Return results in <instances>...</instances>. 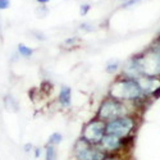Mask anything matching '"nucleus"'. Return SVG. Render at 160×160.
Masks as SVG:
<instances>
[{
    "label": "nucleus",
    "mask_w": 160,
    "mask_h": 160,
    "mask_svg": "<svg viewBox=\"0 0 160 160\" xmlns=\"http://www.w3.org/2000/svg\"><path fill=\"white\" fill-rule=\"evenodd\" d=\"M133 140L135 136L122 138L110 133H105L99 142V146L105 154H126V151H128L133 145Z\"/></svg>",
    "instance_id": "nucleus-5"
},
{
    "label": "nucleus",
    "mask_w": 160,
    "mask_h": 160,
    "mask_svg": "<svg viewBox=\"0 0 160 160\" xmlns=\"http://www.w3.org/2000/svg\"><path fill=\"white\" fill-rule=\"evenodd\" d=\"M142 114L140 113H129L126 115H122L119 118L112 119L109 122H105L106 126V133L118 136V137H132L136 135V132L140 127Z\"/></svg>",
    "instance_id": "nucleus-2"
},
{
    "label": "nucleus",
    "mask_w": 160,
    "mask_h": 160,
    "mask_svg": "<svg viewBox=\"0 0 160 160\" xmlns=\"http://www.w3.org/2000/svg\"><path fill=\"white\" fill-rule=\"evenodd\" d=\"M48 13H49V9L46 8V5H40L37 9H36V16L38 18H44L48 16Z\"/></svg>",
    "instance_id": "nucleus-18"
},
{
    "label": "nucleus",
    "mask_w": 160,
    "mask_h": 160,
    "mask_svg": "<svg viewBox=\"0 0 160 160\" xmlns=\"http://www.w3.org/2000/svg\"><path fill=\"white\" fill-rule=\"evenodd\" d=\"M129 113H137L131 104L117 100L109 95H106L100 100L95 112V117H98L104 122H109L112 119L119 118Z\"/></svg>",
    "instance_id": "nucleus-3"
},
{
    "label": "nucleus",
    "mask_w": 160,
    "mask_h": 160,
    "mask_svg": "<svg viewBox=\"0 0 160 160\" xmlns=\"http://www.w3.org/2000/svg\"><path fill=\"white\" fill-rule=\"evenodd\" d=\"M58 104L63 109H69L72 106V100H73V91L71 86L62 85L58 92Z\"/></svg>",
    "instance_id": "nucleus-8"
},
{
    "label": "nucleus",
    "mask_w": 160,
    "mask_h": 160,
    "mask_svg": "<svg viewBox=\"0 0 160 160\" xmlns=\"http://www.w3.org/2000/svg\"><path fill=\"white\" fill-rule=\"evenodd\" d=\"M142 74L160 78V54L146 48L138 52Z\"/></svg>",
    "instance_id": "nucleus-7"
},
{
    "label": "nucleus",
    "mask_w": 160,
    "mask_h": 160,
    "mask_svg": "<svg viewBox=\"0 0 160 160\" xmlns=\"http://www.w3.org/2000/svg\"><path fill=\"white\" fill-rule=\"evenodd\" d=\"M121 67H122V62L118 60V59H112L109 60L108 63H106L105 65V73H108L110 76H117L119 74V72H121Z\"/></svg>",
    "instance_id": "nucleus-9"
},
{
    "label": "nucleus",
    "mask_w": 160,
    "mask_h": 160,
    "mask_svg": "<svg viewBox=\"0 0 160 160\" xmlns=\"http://www.w3.org/2000/svg\"><path fill=\"white\" fill-rule=\"evenodd\" d=\"M106 95H109L117 100L131 104L133 109L140 114L142 109H145L148 104L151 102V100L143 94V91L136 78H129L121 74H117L113 78Z\"/></svg>",
    "instance_id": "nucleus-1"
},
{
    "label": "nucleus",
    "mask_w": 160,
    "mask_h": 160,
    "mask_svg": "<svg viewBox=\"0 0 160 160\" xmlns=\"http://www.w3.org/2000/svg\"><path fill=\"white\" fill-rule=\"evenodd\" d=\"M105 155L99 145H92L81 136L72 146V160H102Z\"/></svg>",
    "instance_id": "nucleus-4"
},
{
    "label": "nucleus",
    "mask_w": 160,
    "mask_h": 160,
    "mask_svg": "<svg viewBox=\"0 0 160 160\" xmlns=\"http://www.w3.org/2000/svg\"><path fill=\"white\" fill-rule=\"evenodd\" d=\"M142 0H126L124 3L121 4V8L123 9H128V8H132V7H136L137 4H140Z\"/></svg>",
    "instance_id": "nucleus-20"
},
{
    "label": "nucleus",
    "mask_w": 160,
    "mask_h": 160,
    "mask_svg": "<svg viewBox=\"0 0 160 160\" xmlns=\"http://www.w3.org/2000/svg\"><path fill=\"white\" fill-rule=\"evenodd\" d=\"M17 52H18L19 57L26 58V59H30L35 54V49L28 46V45H26V44H23V42H19L17 45Z\"/></svg>",
    "instance_id": "nucleus-10"
},
{
    "label": "nucleus",
    "mask_w": 160,
    "mask_h": 160,
    "mask_svg": "<svg viewBox=\"0 0 160 160\" xmlns=\"http://www.w3.org/2000/svg\"><path fill=\"white\" fill-rule=\"evenodd\" d=\"M79 30L83 32H92V31H95V26L91 22H82L79 24Z\"/></svg>",
    "instance_id": "nucleus-16"
},
{
    "label": "nucleus",
    "mask_w": 160,
    "mask_h": 160,
    "mask_svg": "<svg viewBox=\"0 0 160 160\" xmlns=\"http://www.w3.org/2000/svg\"><path fill=\"white\" fill-rule=\"evenodd\" d=\"M102 160H127L126 154H106Z\"/></svg>",
    "instance_id": "nucleus-17"
},
{
    "label": "nucleus",
    "mask_w": 160,
    "mask_h": 160,
    "mask_svg": "<svg viewBox=\"0 0 160 160\" xmlns=\"http://www.w3.org/2000/svg\"><path fill=\"white\" fill-rule=\"evenodd\" d=\"M4 106L9 112H18V100L13 95L8 94L4 96Z\"/></svg>",
    "instance_id": "nucleus-11"
},
{
    "label": "nucleus",
    "mask_w": 160,
    "mask_h": 160,
    "mask_svg": "<svg viewBox=\"0 0 160 160\" xmlns=\"http://www.w3.org/2000/svg\"><path fill=\"white\" fill-rule=\"evenodd\" d=\"M82 42V40L79 38L78 36H72V37H68V38H65L64 41H63V46L67 48V49H73V48H77L79 46V44Z\"/></svg>",
    "instance_id": "nucleus-14"
},
{
    "label": "nucleus",
    "mask_w": 160,
    "mask_h": 160,
    "mask_svg": "<svg viewBox=\"0 0 160 160\" xmlns=\"http://www.w3.org/2000/svg\"><path fill=\"white\" fill-rule=\"evenodd\" d=\"M44 155H45V160H58V148L49 145V143H45Z\"/></svg>",
    "instance_id": "nucleus-12"
},
{
    "label": "nucleus",
    "mask_w": 160,
    "mask_h": 160,
    "mask_svg": "<svg viewBox=\"0 0 160 160\" xmlns=\"http://www.w3.org/2000/svg\"><path fill=\"white\" fill-rule=\"evenodd\" d=\"M32 35L35 36V38L38 40V41H45V40H46V36L41 31H32Z\"/></svg>",
    "instance_id": "nucleus-23"
},
{
    "label": "nucleus",
    "mask_w": 160,
    "mask_h": 160,
    "mask_svg": "<svg viewBox=\"0 0 160 160\" xmlns=\"http://www.w3.org/2000/svg\"><path fill=\"white\" fill-rule=\"evenodd\" d=\"M118 2H121V3H124V2H126V0H118Z\"/></svg>",
    "instance_id": "nucleus-26"
},
{
    "label": "nucleus",
    "mask_w": 160,
    "mask_h": 160,
    "mask_svg": "<svg viewBox=\"0 0 160 160\" xmlns=\"http://www.w3.org/2000/svg\"><path fill=\"white\" fill-rule=\"evenodd\" d=\"M33 148H35V145H33L32 142H26V143L23 145V151H24L26 154H32Z\"/></svg>",
    "instance_id": "nucleus-22"
},
{
    "label": "nucleus",
    "mask_w": 160,
    "mask_h": 160,
    "mask_svg": "<svg viewBox=\"0 0 160 160\" xmlns=\"http://www.w3.org/2000/svg\"><path fill=\"white\" fill-rule=\"evenodd\" d=\"M63 133H60V132H52L51 135L49 136V138H48V141H46V143H49V145H52V146H58L63 142Z\"/></svg>",
    "instance_id": "nucleus-13"
},
{
    "label": "nucleus",
    "mask_w": 160,
    "mask_h": 160,
    "mask_svg": "<svg viewBox=\"0 0 160 160\" xmlns=\"http://www.w3.org/2000/svg\"><path fill=\"white\" fill-rule=\"evenodd\" d=\"M90 10H91V4H88V3H82L81 5H79V14H81L82 17L87 16L90 13Z\"/></svg>",
    "instance_id": "nucleus-19"
},
{
    "label": "nucleus",
    "mask_w": 160,
    "mask_h": 160,
    "mask_svg": "<svg viewBox=\"0 0 160 160\" xmlns=\"http://www.w3.org/2000/svg\"><path fill=\"white\" fill-rule=\"evenodd\" d=\"M105 126H106V123L104 121H101V119H99L98 117L94 115L82 126L79 136L92 145H99L100 140L106 133Z\"/></svg>",
    "instance_id": "nucleus-6"
},
{
    "label": "nucleus",
    "mask_w": 160,
    "mask_h": 160,
    "mask_svg": "<svg viewBox=\"0 0 160 160\" xmlns=\"http://www.w3.org/2000/svg\"><path fill=\"white\" fill-rule=\"evenodd\" d=\"M10 8V0H0V10H7Z\"/></svg>",
    "instance_id": "nucleus-24"
},
{
    "label": "nucleus",
    "mask_w": 160,
    "mask_h": 160,
    "mask_svg": "<svg viewBox=\"0 0 160 160\" xmlns=\"http://www.w3.org/2000/svg\"><path fill=\"white\" fill-rule=\"evenodd\" d=\"M42 154H44V148H41V146H35L33 151H32L33 158H35V159H40Z\"/></svg>",
    "instance_id": "nucleus-21"
},
{
    "label": "nucleus",
    "mask_w": 160,
    "mask_h": 160,
    "mask_svg": "<svg viewBox=\"0 0 160 160\" xmlns=\"http://www.w3.org/2000/svg\"><path fill=\"white\" fill-rule=\"evenodd\" d=\"M38 5H48L50 3V0H35Z\"/></svg>",
    "instance_id": "nucleus-25"
},
{
    "label": "nucleus",
    "mask_w": 160,
    "mask_h": 160,
    "mask_svg": "<svg viewBox=\"0 0 160 160\" xmlns=\"http://www.w3.org/2000/svg\"><path fill=\"white\" fill-rule=\"evenodd\" d=\"M148 48H149L150 50H152V51L158 52V54H160V32H159V35L152 40L151 44H150Z\"/></svg>",
    "instance_id": "nucleus-15"
}]
</instances>
